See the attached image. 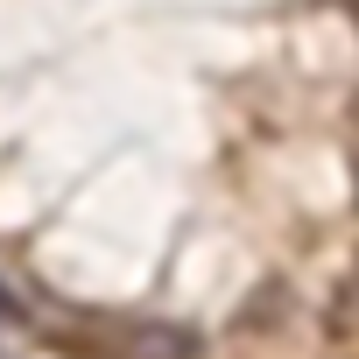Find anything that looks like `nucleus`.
I'll use <instances>...</instances> for the list:
<instances>
[{"label": "nucleus", "mask_w": 359, "mask_h": 359, "mask_svg": "<svg viewBox=\"0 0 359 359\" xmlns=\"http://www.w3.org/2000/svg\"><path fill=\"white\" fill-rule=\"evenodd\" d=\"M324 331H331V345L359 352V254H352L345 282H338V289H331V303H324Z\"/></svg>", "instance_id": "nucleus-3"}, {"label": "nucleus", "mask_w": 359, "mask_h": 359, "mask_svg": "<svg viewBox=\"0 0 359 359\" xmlns=\"http://www.w3.org/2000/svg\"><path fill=\"white\" fill-rule=\"evenodd\" d=\"M0 324H29V303H22V289L0 275Z\"/></svg>", "instance_id": "nucleus-4"}, {"label": "nucleus", "mask_w": 359, "mask_h": 359, "mask_svg": "<svg viewBox=\"0 0 359 359\" xmlns=\"http://www.w3.org/2000/svg\"><path fill=\"white\" fill-rule=\"evenodd\" d=\"M289 310H296V289H289V282H261V289H254V296L233 310V331H240V338H254V331L282 324Z\"/></svg>", "instance_id": "nucleus-2"}, {"label": "nucleus", "mask_w": 359, "mask_h": 359, "mask_svg": "<svg viewBox=\"0 0 359 359\" xmlns=\"http://www.w3.org/2000/svg\"><path fill=\"white\" fill-rule=\"evenodd\" d=\"M0 359H15V352H0Z\"/></svg>", "instance_id": "nucleus-5"}, {"label": "nucleus", "mask_w": 359, "mask_h": 359, "mask_svg": "<svg viewBox=\"0 0 359 359\" xmlns=\"http://www.w3.org/2000/svg\"><path fill=\"white\" fill-rule=\"evenodd\" d=\"M106 359H198V331L191 324H113Z\"/></svg>", "instance_id": "nucleus-1"}]
</instances>
